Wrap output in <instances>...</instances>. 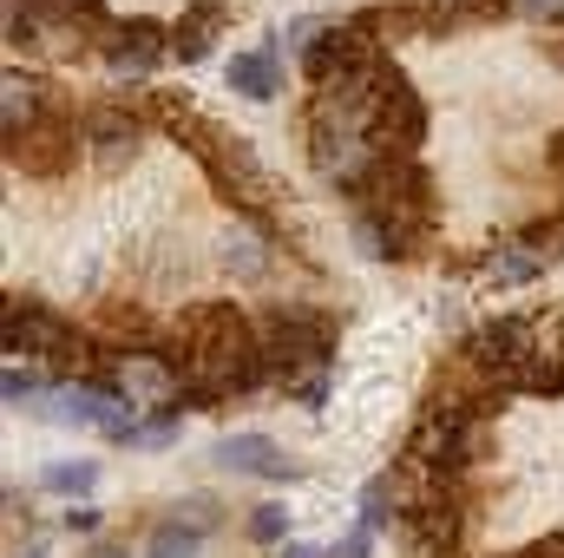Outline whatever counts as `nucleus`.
<instances>
[{"instance_id": "393cba45", "label": "nucleus", "mask_w": 564, "mask_h": 558, "mask_svg": "<svg viewBox=\"0 0 564 558\" xmlns=\"http://www.w3.org/2000/svg\"><path fill=\"white\" fill-rule=\"evenodd\" d=\"M93 558H126V552H93Z\"/></svg>"}, {"instance_id": "2eb2a0df", "label": "nucleus", "mask_w": 564, "mask_h": 558, "mask_svg": "<svg viewBox=\"0 0 564 558\" xmlns=\"http://www.w3.org/2000/svg\"><path fill=\"white\" fill-rule=\"evenodd\" d=\"M512 0H433V13L446 20H486V13H506Z\"/></svg>"}, {"instance_id": "f3484780", "label": "nucleus", "mask_w": 564, "mask_h": 558, "mask_svg": "<svg viewBox=\"0 0 564 558\" xmlns=\"http://www.w3.org/2000/svg\"><path fill=\"white\" fill-rule=\"evenodd\" d=\"M0 395H7L13 408H20L26 395H40V375H33V368H7V382H0Z\"/></svg>"}, {"instance_id": "6e6552de", "label": "nucleus", "mask_w": 564, "mask_h": 558, "mask_svg": "<svg viewBox=\"0 0 564 558\" xmlns=\"http://www.w3.org/2000/svg\"><path fill=\"white\" fill-rule=\"evenodd\" d=\"M217 20H224L217 7H197L191 20H177V33H171V53H177L184 66H197V60L210 53V33H217Z\"/></svg>"}, {"instance_id": "f8f14e48", "label": "nucleus", "mask_w": 564, "mask_h": 558, "mask_svg": "<svg viewBox=\"0 0 564 558\" xmlns=\"http://www.w3.org/2000/svg\"><path fill=\"white\" fill-rule=\"evenodd\" d=\"M539 270H545V264H539V250H525V244H506V250L486 264V277L492 282H532Z\"/></svg>"}, {"instance_id": "dca6fc26", "label": "nucleus", "mask_w": 564, "mask_h": 558, "mask_svg": "<svg viewBox=\"0 0 564 558\" xmlns=\"http://www.w3.org/2000/svg\"><path fill=\"white\" fill-rule=\"evenodd\" d=\"M282 533H289V513H282V506H257V513H250V539L276 546Z\"/></svg>"}, {"instance_id": "1a4fd4ad", "label": "nucleus", "mask_w": 564, "mask_h": 558, "mask_svg": "<svg viewBox=\"0 0 564 558\" xmlns=\"http://www.w3.org/2000/svg\"><path fill=\"white\" fill-rule=\"evenodd\" d=\"M93 480H99V460H53L46 466V493H66L73 506L93 493Z\"/></svg>"}, {"instance_id": "a211bd4d", "label": "nucleus", "mask_w": 564, "mask_h": 558, "mask_svg": "<svg viewBox=\"0 0 564 558\" xmlns=\"http://www.w3.org/2000/svg\"><path fill=\"white\" fill-rule=\"evenodd\" d=\"M177 519H184L191 533H210V526H217V506H210V500L197 493V500H184V506H177Z\"/></svg>"}, {"instance_id": "f03ea898", "label": "nucleus", "mask_w": 564, "mask_h": 558, "mask_svg": "<svg viewBox=\"0 0 564 558\" xmlns=\"http://www.w3.org/2000/svg\"><path fill=\"white\" fill-rule=\"evenodd\" d=\"M7 355H33V362H46V368H79V335H73V322H59L53 309H33V302H13L7 309Z\"/></svg>"}, {"instance_id": "9d476101", "label": "nucleus", "mask_w": 564, "mask_h": 558, "mask_svg": "<svg viewBox=\"0 0 564 558\" xmlns=\"http://www.w3.org/2000/svg\"><path fill=\"white\" fill-rule=\"evenodd\" d=\"M204 552V533H191L184 519H164L151 539H144V558H197Z\"/></svg>"}, {"instance_id": "4be33fe9", "label": "nucleus", "mask_w": 564, "mask_h": 558, "mask_svg": "<svg viewBox=\"0 0 564 558\" xmlns=\"http://www.w3.org/2000/svg\"><path fill=\"white\" fill-rule=\"evenodd\" d=\"M341 558H368V526H361V533H348V539H341Z\"/></svg>"}, {"instance_id": "a878e982", "label": "nucleus", "mask_w": 564, "mask_h": 558, "mask_svg": "<svg viewBox=\"0 0 564 558\" xmlns=\"http://www.w3.org/2000/svg\"><path fill=\"white\" fill-rule=\"evenodd\" d=\"M558 66H564V40H558Z\"/></svg>"}, {"instance_id": "9b49d317", "label": "nucleus", "mask_w": 564, "mask_h": 558, "mask_svg": "<svg viewBox=\"0 0 564 558\" xmlns=\"http://www.w3.org/2000/svg\"><path fill=\"white\" fill-rule=\"evenodd\" d=\"M33 112H40V93L13 73V79H7V144H20L33 132Z\"/></svg>"}, {"instance_id": "f257e3e1", "label": "nucleus", "mask_w": 564, "mask_h": 558, "mask_svg": "<svg viewBox=\"0 0 564 558\" xmlns=\"http://www.w3.org/2000/svg\"><path fill=\"white\" fill-rule=\"evenodd\" d=\"M263 375H270V355H263L257 329L230 302H210V309L184 315V388H177V415L197 408V401L243 395Z\"/></svg>"}, {"instance_id": "cd10ccee", "label": "nucleus", "mask_w": 564, "mask_h": 558, "mask_svg": "<svg viewBox=\"0 0 564 558\" xmlns=\"http://www.w3.org/2000/svg\"><path fill=\"white\" fill-rule=\"evenodd\" d=\"M26 558H40V552H26Z\"/></svg>"}, {"instance_id": "39448f33", "label": "nucleus", "mask_w": 564, "mask_h": 558, "mask_svg": "<svg viewBox=\"0 0 564 558\" xmlns=\"http://www.w3.org/2000/svg\"><path fill=\"white\" fill-rule=\"evenodd\" d=\"M217 460H224L230 473H257V480H295V460L282 453L270 433H230V440H217Z\"/></svg>"}, {"instance_id": "7ed1b4c3", "label": "nucleus", "mask_w": 564, "mask_h": 558, "mask_svg": "<svg viewBox=\"0 0 564 558\" xmlns=\"http://www.w3.org/2000/svg\"><path fill=\"white\" fill-rule=\"evenodd\" d=\"M328 322L322 315H308V309H282L276 322H270V335H263V355H270V375L282 382H295L302 368H328Z\"/></svg>"}, {"instance_id": "0eeeda50", "label": "nucleus", "mask_w": 564, "mask_h": 558, "mask_svg": "<svg viewBox=\"0 0 564 558\" xmlns=\"http://www.w3.org/2000/svg\"><path fill=\"white\" fill-rule=\"evenodd\" d=\"M158 53H171L164 40H158V26H126L119 40H112V73H151L158 66Z\"/></svg>"}, {"instance_id": "aec40b11", "label": "nucleus", "mask_w": 564, "mask_h": 558, "mask_svg": "<svg viewBox=\"0 0 564 558\" xmlns=\"http://www.w3.org/2000/svg\"><path fill=\"white\" fill-rule=\"evenodd\" d=\"M66 526H73V533H99V506H86V500L66 506Z\"/></svg>"}, {"instance_id": "bb28decb", "label": "nucleus", "mask_w": 564, "mask_h": 558, "mask_svg": "<svg viewBox=\"0 0 564 558\" xmlns=\"http://www.w3.org/2000/svg\"><path fill=\"white\" fill-rule=\"evenodd\" d=\"M558 164H564V139H558Z\"/></svg>"}, {"instance_id": "6ab92c4d", "label": "nucleus", "mask_w": 564, "mask_h": 558, "mask_svg": "<svg viewBox=\"0 0 564 558\" xmlns=\"http://www.w3.org/2000/svg\"><path fill=\"white\" fill-rule=\"evenodd\" d=\"M230 264H237L243 277H257V270H263V257H257V244H250V237H230Z\"/></svg>"}, {"instance_id": "20e7f679", "label": "nucleus", "mask_w": 564, "mask_h": 558, "mask_svg": "<svg viewBox=\"0 0 564 558\" xmlns=\"http://www.w3.org/2000/svg\"><path fill=\"white\" fill-rule=\"evenodd\" d=\"M191 132L204 139L197 144V158H204V171L224 184V197H237V204H250V211L270 197V178H263L257 151H250L243 139H224V132H210V126H197V119H191Z\"/></svg>"}, {"instance_id": "423d86ee", "label": "nucleus", "mask_w": 564, "mask_h": 558, "mask_svg": "<svg viewBox=\"0 0 564 558\" xmlns=\"http://www.w3.org/2000/svg\"><path fill=\"white\" fill-rule=\"evenodd\" d=\"M282 73H276V53H237L230 60V93L243 99H276Z\"/></svg>"}, {"instance_id": "4468645a", "label": "nucleus", "mask_w": 564, "mask_h": 558, "mask_svg": "<svg viewBox=\"0 0 564 558\" xmlns=\"http://www.w3.org/2000/svg\"><path fill=\"white\" fill-rule=\"evenodd\" d=\"M171 440H177V408L139 420V433H132V447H171Z\"/></svg>"}, {"instance_id": "412c9836", "label": "nucleus", "mask_w": 564, "mask_h": 558, "mask_svg": "<svg viewBox=\"0 0 564 558\" xmlns=\"http://www.w3.org/2000/svg\"><path fill=\"white\" fill-rule=\"evenodd\" d=\"M519 7H525L532 20H552V13H564V0H519Z\"/></svg>"}, {"instance_id": "ddd939ff", "label": "nucleus", "mask_w": 564, "mask_h": 558, "mask_svg": "<svg viewBox=\"0 0 564 558\" xmlns=\"http://www.w3.org/2000/svg\"><path fill=\"white\" fill-rule=\"evenodd\" d=\"M86 132H93L99 144H132L139 139V119H132V112H93Z\"/></svg>"}, {"instance_id": "b1692460", "label": "nucleus", "mask_w": 564, "mask_h": 558, "mask_svg": "<svg viewBox=\"0 0 564 558\" xmlns=\"http://www.w3.org/2000/svg\"><path fill=\"white\" fill-rule=\"evenodd\" d=\"M282 558H322V552H315V546H289Z\"/></svg>"}, {"instance_id": "5701e85b", "label": "nucleus", "mask_w": 564, "mask_h": 558, "mask_svg": "<svg viewBox=\"0 0 564 558\" xmlns=\"http://www.w3.org/2000/svg\"><path fill=\"white\" fill-rule=\"evenodd\" d=\"M519 558H564V539H545V546H532V552H519Z\"/></svg>"}]
</instances>
